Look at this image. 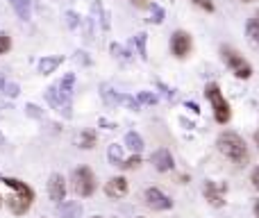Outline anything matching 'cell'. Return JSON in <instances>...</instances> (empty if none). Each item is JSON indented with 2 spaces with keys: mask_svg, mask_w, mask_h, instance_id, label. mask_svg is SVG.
<instances>
[{
  "mask_svg": "<svg viewBox=\"0 0 259 218\" xmlns=\"http://www.w3.org/2000/svg\"><path fill=\"white\" fill-rule=\"evenodd\" d=\"M221 57L228 64V68L239 77V80H250L252 77V66L243 59V55H239L232 46H221Z\"/></svg>",
  "mask_w": 259,
  "mask_h": 218,
  "instance_id": "5b68a950",
  "label": "cell"
},
{
  "mask_svg": "<svg viewBox=\"0 0 259 218\" xmlns=\"http://www.w3.org/2000/svg\"><path fill=\"white\" fill-rule=\"evenodd\" d=\"M71 189L77 193L80 198H89L96 193V175L89 166H80L73 170L71 175Z\"/></svg>",
  "mask_w": 259,
  "mask_h": 218,
  "instance_id": "8992f818",
  "label": "cell"
},
{
  "mask_svg": "<svg viewBox=\"0 0 259 218\" xmlns=\"http://www.w3.org/2000/svg\"><path fill=\"white\" fill-rule=\"evenodd\" d=\"M0 182L7 184V187L14 191L12 196L7 198L9 211H12V214H16V216L27 214V211H30V207H32V202H34V191H32L25 182L14 180V178H0Z\"/></svg>",
  "mask_w": 259,
  "mask_h": 218,
  "instance_id": "3957f363",
  "label": "cell"
},
{
  "mask_svg": "<svg viewBox=\"0 0 259 218\" xmlns=\"http://www.w3.org/2000/svg\"><path fill=\"white\" fill-rule=\"evenodd\" d=\"M134 5H137V7H146V0H132Z\"/></svg>",
  "mask_w": 259,
  "mask_h": 218,
  "instance_id": "8d00e7d4",
  "label": "cell"
},
{
  "mask_svg": "<svg viewBox=\"0 0 259 218\" xmlns=\"http://www.w3.org/2000/svg\"><path fill=\"white\" fill-rule=\"evenodd\" d=\"M64 62V57L55 55V57H41L39 59V73L41 75H50V73L57 71V66Z\"/></svg>",
  "mask_w": 259,
  "mask_h": 218,
  "instance_id": "2e32d148",
  "label": "cell"
},
{
  "mask_svg": "<svg viewBox=\"0 0 259 218\" xmlns=\"http://www.w3.org/2000/svg\"><path fill=\"white\" fill-rule=\"evenodd\" d=\"M246 34H248V39H250V43L255 46V48H259V21L257 18H250V21H248Z\"/></svg>",
  "mask_w": 259,
  "mask_h": 218,
  "instance_id": "44dd1931",
  "label": "cell"
},
{
  "mask_svg": "<svg viewBox=\"0 0 259 218\" xmlns=\"http://www.w3.org/2000/svg\"><path fill=\"white\" fill-rule=\"evenodd\" d=\"M5 84H7V80H5V73H0V91L5 89Z\"/></svg>",
  "mask_w": 259,
  "mask_h": 218,
  "instance_id": "d590c367",
  "label": "cell"
},
{
  "mask_svg": "<svg viewBox=\"0 0 259 218\" xmlns=\"http://www.w3.org/2000/svg\"><path fill=\"white\" fill-rule=\"evenodd\" d=\"M241 3H255V0H241Z\"/></svg>",
  "mask_w": 259,
  "mask_h": 218,
  "instance_id": "ab89813d",
  "label": "cell"
},
{
  "mask_svg": "<svg viewBox=\"0 0 259 218\" xmlns=\"http://www.w3.org/2000/svg\"><path fill=\"white\" fill-rule=\"evenodd\" d=\"M48 198L57 205H62L64 198H66V180L59 173H53L48 180Z\"/></svg>",
  "mask_w": 259,
  "mask_h": 218,
  "instance_id": "30bf717a",
  "label": "cell"
},
{
  "mask_svg": "<svg viewBox=\"0 0 259 218\" xmlns=\"http://www.w3.org/2000/svg\"><path fill=\"white\" fill-rule=\"evenodd\" d=\"M64 18H66V25H68V27H71V30H75V27H77V25H82V18H80V16H77V14H75V12H71V9H68V12H66V14H64Z\"/></svg>",
  "mask_w": 259,
  "mask_h": 218,
  "instance_id": "4316f807",
  "label": "cell"
},
{
  "mask_svg": "<svg viewBox=\"0 0 259 218\" xmlns=\"http://www.w3.org/2000/svg\"><path fill=\"white\" fill-rule=\"evenodd\" d=\"M252 209H255V216L259 218V200H255V207H252Z\"/></svg>",
  "mask_w": 259,
  "mask_h": 218,
  "instance_id": "74e56055",
  "label": "cell"
},
{
  "mask_svg": "<svg viewBox=\"0 0 259 218\" xmlns=\"http://www.w3.org/2000/svg\"><path fill=\"white\" fill-rule=\"evenodd\" d=\"M25 114H27V116H32V118H41V116H44V111L36 107V105L27 103V105H25Z\"/></svg>",
  "mask_w": 259,
  "mask_h": 218,
  "instance_id": "4dcf8cb0",
  "label": "cell"
},
{
  "mask_svg": "<svg viewBox=\"0 0 259 218\" xmlns=\"http://www.w3.org/2000/svg\"><path fill=\"white\" fill-rule=\"evenodd\" d=\"M250 182H252V189H255V191H259V166H257V168H252Z\"/></svg>",
  "mask_w": 259,
  "mask_h": 218,
  "instance_id": "d6a6232c",
  "label": "cell"
},
{
  "mask_svg": "<svg viewBox=\"0 0 259 218\" xmlns=\"http://www.w3.org/2000/svg\"><path fill=\"white\" fill-rule=\"evenodd\" d=\"M216 146H219L221 155H225L230 161H232V164L246 166L248 161H250V152H248L246 141H243L237 132H230V129L221 132L219 139H216Z\"/></svg>",
  "mask_w": 259,
  "mask_h": 218,
  "instance_id": "7a4b0ae2",
  "label": "cell"
},
{
  "mask_svg": "<svg viewBox=\"0 0 259 218\" xmlns=\"http://www.w3.org/2000/svg\"><path fill=\"white\" fill-rule=\"evenodd\" d=\"M0 207H3V198H0Z\"/></svg>",
  "mask_w": 259,
  "mask_h": 218,
  "instance_id": "60d3db41",
  "label": "cell"
},
{
  "mask_svg": "<svg viewBox=\"0 0 259 218\" xmlns=\"http://www.w3.org/2000/svg\"><path fill=\"white\" fill-rule=\"evenodd\" d=\"M137 100L141 105H155L157 103V96L155 94H148V91H141V94L137 96Z\"/></svg>",
  "mask_w": 259,
  "mask_h": 218,
  "instance_id": "f1b7e54d",
  "label": "cell"
},
{
  "mask_svg": "<svg viewBox=\"0 0 259 218\" xmlns=\"http://www.w3.org/2000/svg\"><path fill=\"white\" fill-rule=\"evenodd\" d=\"M96 141H98V137H96L94 129H84V132H80V137H77V146H80L82 150H91V148L96 146Z\"/></svg>",
  "mask_w": 259,
  "mask_h": 218,
  "instance_id": "ac0fdd59",
  "label": "cell"
},
{
  "mask_svg": "<svg viewBox=\"0 0 259 218\" xmlns=\"http://www.w3.org/2000/svg\"><path fill=\"white\" fill-rule=\"evenodd\" d=\"M107 159H109V164L121 166L123 164V146L112 143V146H109V150H107Z\"/></svg>",
  "mask_w": 259,
  "mask_h": 218,
  "instance_id": "7402d4cb",
  "label": "cell"
},
{
  "mask_svg": "<svg viewBox=\"0 0 259 218\" xmlns=\"http://www.w3.org/2000/svg\"><path fill=\"white\" fill-rule=\"evenodd\" d=\"M91 218H100V216H91Z\"/></svg>",
  "mask_w": 259,
  "mask_h": 218,
  "instance_id": "ee69618b",
  "label": "cell"
},
{
  "mask_svg": "<svg viewBox=\"0 0 259 218\" xmlns=\"http://www.w3.org/2000/svg\"><path fill=\"white\" fill-rule=\"evenodd\" d=\"M0 146H3V148H5V139H3V134H0Z\"/></svg>",
  "mask_w": 259,
  "mask_h": 218,
  "instance_id": "f35d334b",
  "label": "cell"
},
{
  "mask_svg": "<svg viewBox=\"0 0 259 218\" xmlns=\"http://www.w3.org/2000/svg\"><path fill=\"white\" fill-rule=\"evenodd\" d=\"M94 25H96V21L91 16L82 18V34H84L87 43H89V41H94Z\"/></svg>",
  "mask_w": 259,
  "mask_h": 218,
  "instance_id": "603a6c76",
  "label": "cell"
},
{
  "mask_svg": "<svg viewBox=\"0 0 259 218\" xmlns=\"http://www.w3.org/2000/svg\"><path fill=\"white\" fill-rule=\"evenodd\" d=\"M193 48V41H191V34L184 30H178L173 32V36H170V53L175 55L178 59H184L189 53H191Z\"/></svg>",
  "mask_w": 259,
  "mask_h": 218,
  "instance_id": "ba28073f",
  "label": "cell"
},
{
  "mask_svg": "<svg viewBox=\"0 0 259 218\" xmlns=\"http://www.w3.org/2000/svg\"><path fill=\"white\" fill-rule=\"evenodd\" d=\"M3 91H5V94H7V96H9V98H16V96L21 94V86H18L16 82H7Z\"/></svg>",
  "mask_w": 259,
  "mask_h": 218,
  "instance_id": "f546056e",
  "label": "cell"
},
{
  "mask_svg": "<svg viewBox=\"0 0 259 218\" xmlns=\"http://www.w3.org/2000/svg\"><path fill=\"white\" fill-rule=\"evenodd\" d=\"M193 5H196V7H200V9H205V12H214V3H211V0H191Z\"/></svg>",
  "mask_w": 259,
  "mask_h": 218,
  "instance_id": "1f68e13d",
  "label": "cell"
},
{
  "mask_svg": "<svg viewBox=\"0 0 259 218\" xmlns=\"http://www.w3.org/2000/svg\"><path fill=\"white\" fill-rule=\"evenodd\" d=\"M91 18L98 21L103 30H109V12H105V7H103L100 0H96V3L91 5Z\"/></svg>",
  "mask_w": 259,
  "mask_h": 218,
  "instance_id": "5bb4252c",
  "label": "cell"
},
{
  "mask_svg": "<svg viewBox=\"0 0 259 218\" xmlns=\"http://www.w3.org/2000/svg\"><path fill=\"white\" fill-rule=\"evenodd\" d=\"M150 161H152V166H155L159 173H166V170H170L173 168V155H170V150H166V148H161V150H157L155 155L150 157Z\"/></svg>",
  "mask_w": 259,
  "mask_h": 218,
  "instance_id": "7c38bea8",
  "label": "cell"
},
{
  "mask_svg": "<svg viewBox=\"0 0 259 218\" xmlns=\"http://www.w3.org/2000/svg\"><path fill=\"white\" fill-rule=\"evenodd\" d=\"M9 48H12V36H9L7 32L0 30V55L9 53Z\"/></svg>",
  "mask_w": 259,
  "mask_h": 218,
  "instance_id": "83f0119b",
  "label": "cell"
},
{
  "mask_svg": "<svg viewBox=\"0 0 259 218\" xmlns=\"http://www.w3.org/2000/svg\"><path fill=\"white\" fill-rule=\"evenodd\" d=\"M257 21H259V12H257Z\"/></svg>",
  "mask_w": 259,
  "mask_h": 218,
  "instance_id": "7bdbcfd3",
  "label": "cell"
},
{
  "mask_svg": "<svg viewBox=\"0 0 259 218\" xmlns=\"http://www.w3.org/2000/svg\"><path fill=\"white\" fill-rule=\"evenodd\" d=\"M100 125H103V127H107V129H114V127H116L114 123H109V120H105V118H100Z\"/></svg>",
  "mask_w": 259,
  "mask_h": 218,
  "instance_id": "836d02e7",
  "label": "cell"
},
{
  "mask_svg": "<svg viewBox=\"0 0 259 218\" xmlns=\"http://www.w3.org/2000/svg\"><path fill=\"white\" fill-rule=\"evenodd\" d=\"M187 107H189V109H191V111H193V114H198V111H200V109H198V105H196V103H187Z\"/></svg>",
  "mask_w": 259,
  "mask_h": 218,
  "instance_id": "e575fe53",
  "label": "cell"
},
{
  "mask_svg": "<svg viewBox=\"0 0 259 218\" xmlns=\"http://www.w3.org/2000/svg\"><path fill=\"white\" fill-rule=\"evenodd\" d=\"M202 196L209 202L211 207H223L225 205V196H228V184L225 182H216V180H207L202 184Z\"/></svg>",
  "mask_w": 259,
  "mask_h": 218,
  "instance_id": "52a82bcc",
  "label": "cell"
},
{
  "mask_svg": "<svg viewBox=\"0 0 259 218\" xmlns=\"http://www.w3.org/2000/svg\"><path fill=\"white\" fill-rule=\"evenodd\" d=\"M75 86V73H66L57 84L46 89V100L53 109H57L64 118H71V96Z\"/></svg>",
  "mask_w": 259,
  "mask_h": 218,
  "instance_id": "6da1fadb",
  "label": "cell"
},
{
  "mask_svg": "<svg viewBox=\"0 0 259 218\" xmlns=\"http://www.w3.org/2000/svg\"><path fill=\"white\" fill-rule=\"evenodd\" d=\"M100 96H103V100L107 105H123V94H116V91L109 89L107 84L100 86Z\"/></svg>",
  "mask_w": 259,
  "mask_h": 218,
  "instance_id": "d6986e66",
  "label": "cell"
},
{
  "mask_svg": "<svg viewBox=\"0 0 259 218\" xmlns=\"http://www.w3.org/2000/svg\"><path fill=\"white\" fill-rule=\"evenodd\" d=\"M143 200H146L148 207H152V209H157V211H166V209H170V207H173V200H170L166 193H161L159 189H155V187L146 189Z\"/></svg>",
  "mask_w": 259,
  "mask_h": 218,
  "instance_id": "9c48e42d",
  "label": "cell"
},
{
  "mask_svg": "<svg viewBox=\"0 0 259 218\" xmlns=\"http://www.w3.org/2000/svg\"><path fill=\"white\" fill-rule=\"evenodd\" d=\"M9 5L14 7L16 16L21 21H30L32 18V0H9Z\"/></svg>",
  "mask_w": 259,
  "mask_h": 218,
  "instance_id": "9a60e30c",
  "label": "cell"
},
{
  "mask_svg": "<svg viewBox=\"0 0 259 218\" xmlns=\"http://www.w3.org/2000/svg\"><path fill=\"white\" fill-rule=\"evenodd\" d=\"M205 96H207V100L211 103V109H214L216 123H221V125L230 123V118H232V109H230V103L225 100V96H223V91H221V86L216 84V82H209V84L205 86Z\"/></svg>",
  "mask_w": 259,
  "mask_h": 218,
  "instance_id": "277c9868",
  "label": "cell"
},
{
  "mask_svg": "<svg viewBox=\"0 0 259 218\" xmlns=\"http://www.w3.org/2000/svg\"><path fill=\"white\" fill-rule=\"evenodd\" d=\"M150 23H155V25L164 23V9H161L159 5H152L150 7Z\"/></svg>",
  "mask_w": 259,
  "mask_h": 218,
  "instance_id": "d4e9b609",
  "label": "cell"
},
{
  "mask_svg": "<svg viewBox=\"0 0 259 218\" xmlns=\"http://www.w3.org/2000/svg\"><path fill=\"white\" fill-rule=\"evenodd\" d=\"M125 148H130L134 155H139V152L143 150V139H141V134L127 132V134H125Z\"/></svg>",
  "mask_w": 259,
  "mask_h": 218,
  "instance_id": "ffe728a7",
  "label": "cell"
},
{
  "mask_svg": "<svg viewBox=\"0 0 259 218\" xmlns=\"http://www.w3.org/2000/svg\"><path fill=\"white\" fill-rule=\"evenodd\" d=\"M137 218H146V216H137Z\"/></svg>",
  "mask_w": 259,
  "mask_h": 218,
  "instance_id": "b9f144b4",
  "label": "cell"
},
{
  "mask_svg": "<svg viewBox=\"0 0 259 218\" xmlns=\"http://www.w3.org/2000/svg\"><path fill=\"white\" fill-rule=\"evenodd\" d=\"M127 180L125 178H112L107 184H105V193H107V198H114V200H118V198L127 196Z\"/></svg>",
  "mask_w": 259,
  "mask_h": 218,
  "instance_id": "8fae6325",
  "label": "cell"
},
{
  "mask_svg": "<svg viewBox=\"0 0 259 218\" xmlns=\"http://www.w3.org/2000/svg\"><path fill=\"white\" fill-rule=\"evenodd\" d=\"M109 50H112V53H114V57H116V59H121V62H130V59H132V55H130V50H127V48H123L121 43H112V46H109Z\"/></svg>",
  "mask_w": 259,
  "mask_h": 218,
  "instance_id": "cb8c5ba5",
  "label": "cell"
},
{
  "mask_svg": "<svg viewBox=\"0 0 259 218\" xmlns=\"http://www.w3.org/2000/svg\"><path fill=\"white\" fill-rule=\"evenodd\" d=\"M57 214L62 218H80L82 216V205L75 200H64L62 205L57 207Z\"/></svg>",
  "mask_w": 259,
  "mask_h": 218,
  "instance_id": "4fadbf2b",
  "label": "cell"
},
{
  "mask_svg": "<svg viewBox=\"0 0 259 218\" xmlns=\"http://www.w3.org/2000/svg\"><path fill=\"white\" fill-rule=\"evenodd\" d=\"M146 43H148V34L146 32H137V34L132 36V46L137 48V55L146 62L148 59V50H146Z\"/></svg>",
  "mask_w": 259,
  "mask_h": 218,
  "instance_id": "e0dca14e",
  "label": "cell"
},
{
  "mask_svg": "<svg viewBox=\"0 0 259 218\" xmlns=\"http://www.w3.org/2000/svg\"><path fill=\"white\" fill-rule=\"evenodd\" d=\"M141 166V157L139 155H132L130 159H123V164L118 166V168H123V170H132V168H139Z\"/></svg>",
  "mask_w": 259,
  "mask_h": 218,
  "instance_id": "484cf974",
  "label": "cell"
}]
</instances>
